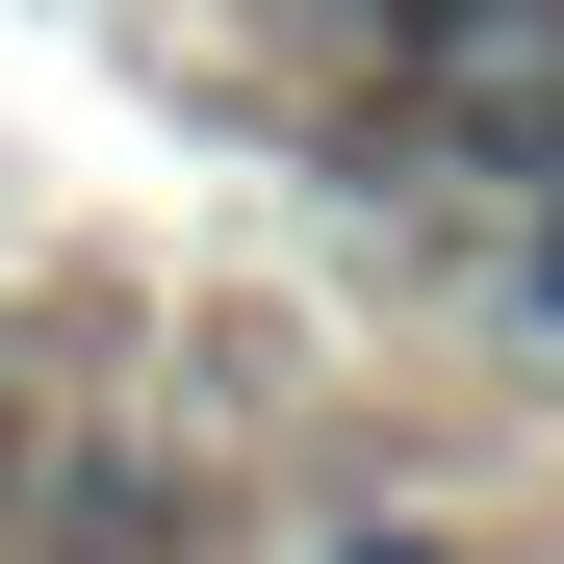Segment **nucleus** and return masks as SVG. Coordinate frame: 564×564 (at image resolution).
Instances as JSON below:
<instances>
[{
  "label": "nucleus",
  "mask_w": 564,
  "mask_h": 564,
  "mask_svg": "<svg viewBox=\"0 0 564 564\" xmlns=\"http://www.w3.org/2000/svg\"><path fill=\"white\" fill-rule=\"evenodd\" d=\"M386 77H436V104H488V77H564V0H334Z\"/></svg>",
  "instance_id": "1"
},
{
  "label": "nucleus",
  "mask_w": 564,
  "mask_h": 564,
  "mask_svg": "<svg viewBox=\"0 0 564 564\" xmlns=\"http://www.w3.org/2000/svg\"><path fill=\"white\" fill-rule=\"evenodd\" d=\"M0 564H180V513H154V488H77V513H26Z\"/></svg>",
  "instance_id": "2"
},
{
  "label": "nucleus",
  "mask_w": 564,
  "mask_h": 564,
  "mask_svg": "<svg viewBox=\"0 0 564 564\" xmlns=\"http://www.w3.org/2000/svg\"><path fill=\"white\" fill-rule=\"evenodd\" d=\"M0 539H26V513H0Z\"/></svg>",
  "instance_id": "3"
}]
</instances>
